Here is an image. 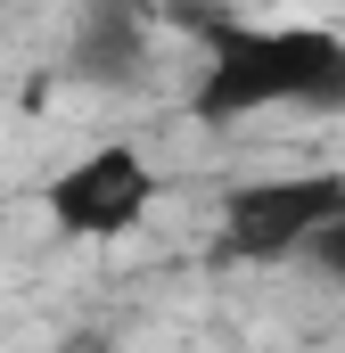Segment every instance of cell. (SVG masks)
<instances>
[{"instance_id": "3", "label": "cell", "mask_w": 345, "mask_h": 353, "mask_svg": "<svg viewBox=\"0 0 345 353\" xmlns=\"http://www.w3.org/2000/svg\"><path fill=\"white\" fill-rule=\"evenodd\" d=\"M148 205H157V173H148V157H140V148H124V140L83 148L66 173L41 181V214H50V230H58V239H75V247L132 239V230L148 222Z\"/></svg>"}, {"instance_id": "5", "label": "cell", "mask_w": 345, "mask_h": 353, "mask_svg": "<svg viewBox=\"0 0 345 353\" xmlns=\"http://www.w3.org/2000/svg\"><path fill=\"white\" fill-rule=\"evenodd\" d=\"M304 263L321 271L329 288H345V214H337V222H321V230L304 239Z\"/></svg>"}, {"instance_id": "1", "label": "cell", "mask_w": 345, "mask_h": 353, "mask_svg": "<svg viewBox=\"0 0 345 353\" xmlns=\"http://www.w3.org/2000/svg\"><path fill=\"white\" fill-rule=\"evenodd\" d=\"M172 17H197L189 33L206 41V83L197 123H247L271 107L345 115V33L337 25H230L197 0H172Z\"/></svg>"}, {"instance_id": "2", "label": "cell", "mask_w": 345, "mask_h": 353, "mask_svg": "<svg viewBox=\"0 0 345 353\" xmlns=\"http://www.w3.org/2000/svg\"><path fill=\"white\" fill-rule=\"evenodd\" d=\"M337 214H345V173H329V165L239 181V189L222 197L214 255H222V263H288V255H304V239H313L321 222H337Z\"/></svg>"}, {"instance_id": "4", "label": "cell", "mask_w": 345, "mask_h": 353, "mask_svg": "<svg viewBox=\"0 0 345 353\" xmlns=\"http://www.w3.org/2000/svg\"><path fill=\"white\" fill-rule=\"evenodd\" d=\"M140 66H148V33H140L132 17H107V8H99L83 25V41H75V74L124 90V83H140Z\"/></svg>"}]
</instances>
